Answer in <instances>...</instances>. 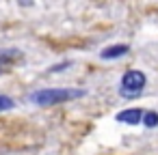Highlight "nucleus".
Here are the masks:
<instances>
[{"mask_svg":"<svg viewBox=\"0 0 158 155\" xmlns=\"http://www.w3.org/2000/svg\"><path fill=\"white\" fill-rule=\"evenodd\" d=\"M147 86V76L141 69H128L119 80V95L123 99H139Z\"/></svg>","mask_w":158,"mask_h":155,"instance_id":"2","label":"nucleus"},{"mask_svg":"<svg viewBox=\"0 0 158 155\" xmlns=\"http://www.w3.org/2000/svg\"><path fill=\"white\" fill-rule=\"evenodd\" d=\"M82 97H87V91L76 88V86H69V88H39V91L28 93V101L35 103V106H41V108L67 103V101L82 99Z\"/></svg>","mask_w":158,"mask_h":155,"instance_id":"1","label":"nucleus"},{"mask_svg":"<svg viewBox=\"0 0 158 155\" xmlns=\"http://www.w3.org/2000/svg\"><path fill=\"white\" fill-rule=\"evenodd\" d=\"M20 58H22V52L15 50V48H11V50H0V69L9 67L11 63H15V60H20Z\"/></svg>","mask_w":158,"mask_h":155,"instance_id":"5","label":"nucleus"},{"mask_svg":"<svg viewBox=\"0 0 158 155\" xmlns=\"http://www.w3.org/2000/svg\"><path fill=\"white\" fill-rule=\"evenodd\" d=\"M141 125H145L147 129L158 127V112H156V110H145V114H143V123H141Z\"/></svg>","mask_w":158,"mask_h":155,"instance_id":"6","label":"nucleus"},{"mask_svg":"<svg viewBox=\"0 0 158 155\" xmlns=\"http://www.w3.org/2000/svg\"><path fill=\"white\" fill-rule=\"evenodd\" d=\"M143 114H145V110H141V108H128V110L117 112L115 118L123 125H139V123H143Z\"/></svg>","mask_w":158,"mask_h":155,"instance_id":"3","label":"nucleus"},{"mask_svg":"<svg viewBox=\"0 0 158 155\" xmlns=\"http://www.w3.org/2000/svg\"><path fill=\"white\" fill-rule=\"evenodd\" d=\"M15 108V99L9 97V95H0V112H7V110H13Z\"/></svg>","mask_w":158,"mask_h":155,"instance_id":"7","label":"nucleus"},{"mask_svg":"<svg viewBox=\"0 0 158 155\" xmlns=\"http://www.w3.org/2000/svg\"><path fill=\"white\" fill-rule=\"evenodd\" d=\"M128 52H130V45L128 43H115V45L104 48L100 52V58L102 60H117V58H123Z\"/></svg>","mask_w":158,"mask_h":155,"instance_id":"4","label":"nucleus"},{"mask_svg":"<svg viewBox=\"0 0 158 155\" xmlns=\"http://www.w3.org/2000/svg\"><path fill=\"white\" fill-rule=\"evenodd\" d=\"M72 65V60H63V63H59V65H52L50 69H48V73H59V71H63L65 67H69Z\"/></svg>","mask_w":158,"mask_h":155,"instance_id":"8","label":"nucleus"}]
</instances>
